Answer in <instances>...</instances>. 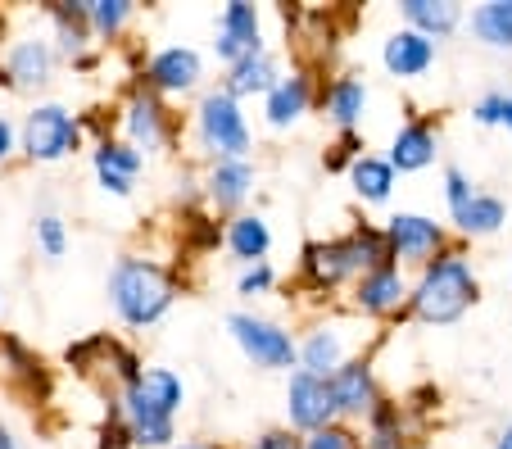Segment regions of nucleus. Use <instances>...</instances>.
I'll return each instance as SVG.
<instances>
[{
  "mask_svg": "<svg viewBox=\"0 0 512 449\" xmlns=\"http://www.w3.org/2000/svg\"><path fill=\"white\" fill-rule=\"evenodd\" d=\"M381 264H390L381 223L358 218V223H349L340 236H313V241L300 245L295 286H300V295H313V300L331 304L340 291H349L358 277L381 268Z\"/></svg>",
  "mask_w": 512,
  "mask_h": 449,
  "instance_id": "nucleus-1",
  "label": "nucleus"
},
{
  "mask_svg": "<svg viewBox=\"0 0 512 449\" xmlns=\"http://www.w3.org/2000/svg\"><path fill=\"white\" fill-rule=\"evenodd\" d=\"M182 291H186L182 273L141 250H123L105 277L109 309H114V318L127 332H150V327H159L168 313H173V304L182 300Z\"/></svg>",
  "mask_w": 512,
  "mask_h": 449,
  "instance_id": "nucleus-2",
  "label": "nucleus"
},
{
  "mask_svg": "<svg viewBox=\"0 0 512 449\" xmlns=\"http://www.w3.org/2000/svg\"><path fill=\"white\" fill-rule=\"evenodd\" d=\"M481 300V273L463 241L440 250L431 264H422L408 277V323L422 327H454Z\"/></svg>",
  "mask_w": 512,
  "mask_h": 449,
  "instance_id": "nucleus-3",
  "label": "nucleus"
},
{
  "mask_svg": "<svg viewBox=\"0 0 512 449\" xmlns=\"http://www.w3.org/2000/svg\"><path fill=\"white\" fill-rule=\"evenodd\" d=\"M114 395H118V409H123L132 449H173L177 445V413L186 404L182 372L164 368V363H145L141 377Z\"/></svg>",
  "mask_w": 512,
  "mask_h": 449,
  "instance_id": "nucleus-4",
  "label": "nucleus"
},
{
  "mask_svg": "<svg viewBox=\"0 0 512 449\" xmlns=\"http://www.w3.org/2000/svg\"><path fill=\"white\" fill-rule=\"evenodd\" d=\"M191 141L204 164L213 159H250L254 155V127L245 118V105L232 100L223 87H204L191 105Z\"/></svg>",
  "mask_w": 512,
  "mask_h": 449,
  "instance_id": "nucleus-5",
  "label": "nucleus"
},
{
  "mask_svg": "<svg viewBox=\"0 0 512 449\" xmlns=\"http://www.w3.org/2000/svg\"><path fill=\"white\" fill-rule=\"evenodd\" d=\"M114 114H118V137L132 150H141V155H164V150H177V141H182V114L164 96H155L141 78H127Z\"/></svg>",
  "mask_w": 512,
  "mask_h": 449,
  "instance_id": "nucleus-6",
  "label": "nucleus"
},
{
  "mask_svg": "<svg viewBox=\"0 0 512 449\" xmlns=\"http://www.w3.org/2000/svg\"><path fill=\"white\" fill-rule=\"evenodd\" d=\"M87 127L64 100H37L28 105V114L19 118V159L23 164H64V159L82 155Z\"/></svg>",
  "mask_w": 512,
  "mask_h": 449,
  "instance_id": "nucleus-7",
  "label": "nucleus"
},
{
  "mask_svg": "<svg viewBox=\"0 0 512 449\" xmlns=\"http://www.w3.org/2000/svg\"><path fill=\"white\" fill-rule=\"evenodd\" d=\"M227 332L236 350L263 372H295L300 363V332H290L281 318H268L259 309H232L227 313Z\"/></svg>",
  "mask_w": 512,
  "mask_h": 449,
  "instance_id": "nucleus-8",
  "label": "nucleus"
},
{
  "mask_svg": "<svg viewBox=\"0 0 512 449\" xmlns=\"http://www.w3.org/2000/svg\"><path fill=\"white\" fill-rule=\"evenodd\" d=\"M381 236H386L390 264H399L404 273H417V268L431 264L440 250L454 245L449 223H440L435 214H422V209H395V214L381 223Z\"/></svg>",
  "mask_w": 512,
  "mask_h": 449,
  "instance_id": "nucleus-9",
  "label": "nucleus"
},
{
  "mask_svg": "<svg viewBox=\"0 0 512 449\" xmlns=\"http://www.w3.org/2000/svg\"><path fill=\"white\" fill-rule=\"evenodd\" d=\"M132 78H141L168 105L173 100H195L204 91V55L195 46H159L141 59V69Z\"/></svg>",
  "mask_w": 512,
  "mask_h": 449,
  "instance_id": "nucleus-10",
  "label": "nucleus"
},
{
  "mask_svg": "<svg viewBox=\"0 0 512 449\" xmlns=\"http://www.w3.org/2000/svg\"><path fill=\"white\" fill-rule=\"evenodd\" d=\"M349 309L368 323H408V273L399 264H381L349 286Z\"/></svg>",
  "mask_w": 512,
  "mask_h": 449,
  "instance_id": "nucleus-11",
  "label": "nucleus"
},
{
  "mask_svg": "<svg viewBox=\"0 0 512 449\" xmlns=\"http://www.w3.org/2000/svg\"><path fill=\"white\" fill-rule=\"evenodd\" d=\"M259 186L254 159H213L200 168V196L213 218H236L250 209V196Z\"/></svg>",
  "mask_w": 512,
  "mask_h": 449,
  "instance_id": "nucleus-12",
  "label": "nucleus"
},
{
  "mask_svg": "<svg viewBox=\"0 0 512 449\" xmlns=\"http://www.w3.org/2000/svg\"><path fill=\"white\" fill-rule=\"evenodd\" d=\"M318 69L313 64H295L290 73H281L277 87L263 96V123L272 132H295L309 114H318Z\"/></svg>",
  "mask_w": 512,
  "mask_h": 449,
  "instance_id": "nucleus-13",
  "label": "nucleus"
},
{
  "mask_svg": "<svg viewBox=\"0 0 512 449\" xmlns=\"http://www.w3.org/2000/svg\"><path fill=\"white\" fill-rule=\"evenodd\" d=\"M331 395H336L340 422L363 427V418H368V413L377 409V400L386 395L381 391V377H377V359L358 350L349 363H340V368L331 372Z\"/></svg>",
  "mask_w": 512,
  "mask_h": 449,
  "instance_id": "nucleus-14",
  "label": "nucleus"
},
{
  "mask_svg": "<svg viewBox=\"0 0 512 449\" xmlns=\"http://www.w3.org/2000/svg\"><path fill=\"white\" fill-rule=\"evenodd\" d=\"M340 422L336 413V395H331V377H313V372H290L286 377V427L295 436H309Z\"/></svg>",
  "mask_w": 512,
  "mask_h": 449,
  "instance_id": "nucleus-15",
  "label": "nucleus"
},
{
  "mask_svg": "<svg viewBox=\"0 0 512 449\" xmlns=\"http://www.w3.org/2000/svg\"><path fill=\"white\" fill-rule=\"evenodd\" d=\"M268 46L263 37V10L254 0H227L223 10H218V23H213V55L218 64H236V59L254 55V50Z\"/></svg>",
  "mask_w": 512,
  "mask_h": 449,
  "instance_id": "nucleus-16",
  "label": "nucleus"
},
{
  "mask_svg": "<svg viewBox=\"0 0 512 449\" xmlns=\"http://www.w3.org/2000/svg\"><path fill=\"white\" fill-rule=\"evenodd\" d=\"M368 105H372V87H368V78L354 69L331 73V78L318 87V114L327 118L336 132H358Z\"/></svg>",
  "mask_w": 512,
  "mask_h": 449,
  "instance_id": "nucleus-17",
  "label": "nucleus"
},
{
  "mask_svg": "<svg viewBox=\"0 0 512 449\" xmlns=\"http://www.w3.org/2000/svg\"><path fill=\"white\" fill-rule=\"evenodd\" d=\"M87 155H91V173H96V182H100V191H105V196H114V200L132 196L136 182H141V173H145V155H141V150H132L114 132V137H105V141H91Z\"/></svg>",
  "mask_w": 512,
  "mask_h": 449,
  "instance_id": "nucleus-18",
  "label": "nucleus"
},
{
  "mask_svg": "<svg viewBox=\"0 0 512 449\" xmlns=\"http://www.w3.org/2000/svg\"><path fill=\"white\" fill-rule=\"evenodd\" d=\"M0 69L10 73L14 91L19 96H28V91H41L55 82V69H59V55L55 46H50V37H14L10 46H5V55H0Z\"/></svg>",
  "mask_w": 512,
  "mask_h": 449,
  "instance_id": "nucleus-19",
  "label": "nucleus"
},
{
  "mask_svg": "<svg viewBox=\"0 0 512 449\" xmlns=\"http://www.w3.org/2000/svg\"><path fill=\"white\" fill-rule=\"evenodd\" d=\"M435 155H440V118L435 114H408L404 123L395 127V137H390L386 164L404 177V173H422V168H431Z\"/></svg>",
  "mask_w": 512,
  "mask_h": 449,
  "instance_id": "nucleus-20",
  "label": "nucleus"
},
{
  "mask_svg": "<svg viewBox=\"0 0 512 449\" xmlns=\"http://www.w3.org/2000/svg\"><path fill=\"white\" fill-rule=\"evenodd\" d=\"M0 377L10 381L19 395H28V400H50L55 395V372L14 332H0Z\"/></svg>",
  "mask_w": 512,
  "mask_h": 449,
  "instance_id": "nucleus-21",
  "label": "nucleus"
},
{
  "mask_svg": "<svg viewBox=\"0 0 512 449\" xmlns=\"http://www.w3.org/2000/svg\"><path fill=\"white\" fill-rule=\"evenodd\" d=\"M354 341H349L345 323L340 318H313L300 332V372H313V377H331L340 363L354 359Z\"/></svg>",
  "mask_w": 512,
  "mask_h": 449,
  "instance_id": "nucleus-22",
  "label": "nucleus"
},
{
  "mask_svg": "<svg viewBox=\"0 0 512 449\" xmlns=\"http://www.w3.org/2000/svg\"><path fill=\"white\" fill-rule=\"evenodd\" d=\"M435 59H440V46L413 28H395L386 41H381V69L399 82L426 78V73L435 69Z\"/></svg>",
  "mask_w": 512,
  "mask_h": 449,
  "instance_id": "nucleus-23",
  "label": "nucleus"
},
{
  "mask_svg": "<svg viewBox=\"0 0 512 449\" xmlns=\"http://www.w3.org/2000/svg\"><path fill=\"white\" fill-rule=\"evenodd\" d=\"M281 55L272 46H263V50H254V55H245V59H236V64H227L223 69V78H218V87L227 91L232 100H254V96H268L272 87H277V78H281Z\"/></svg>",
  "mask_w": 512,
  "mask_h": 449,
  "instance_id": "nucleus-24",
  "label": "nucleus"
},
{
  "mask_svg": "<svg viewBox=\"0 0 512 449\" xmlns=\"http://www.w3.org/2000/svg\"><path fill=\"white\" fill-rule=\"evenodd\" d=\"M503 227H508V200L494 196V191H481L476 186V196L467 200L463 209H454L449 214V232H454V241H490V236H499Z\"/></svg>",
  "mask_w": 512,
  "mask_h": 449,
  "instance_id": "nucleus-25",
  "label": "nucleus"
},
{
  "mask_svg": "<svg viewBox=\"0 0 512 449\" xmlns=\"http://www.w3.org/2000/svg\"><path fill=\"white\" fill-rule=\"evenodd\" d=\"M358 431H363V449H417V427L395 395H381Z\"/></svg>",
  "mask_w": 512,
  "mask_h": 449,
  "instance_id": "nucleus-26",
  "label": "nucleus"
},
{
  "mask_svg": "<svg viewBox=\"0 0 512 449\" xmlns=\"http://www.w3.org/2000/svg\"><path fill=\"white\" fill-rule=\"evenodd\" d=\"M467 19L463 0H399V28H413L422 37H431L435 46L449 41Z\"/></svg>",
  "mask_w": 512,
  "mask_h": 449,
  "instance_id": "nucleus-27",
  "label": "nucleus"
},
{
  "mask_svg": "<svg viewBox=\"0 0 512 449\" xmlns=\"http://www.w3.org/2000/svg\"><path fill=\"white\" fill-rule=\"evenodd\" d=\"M50 19V46H55L59 64L78 59L82 50H91V23H87V0H50L46 5Z\"/></svg>",
  "mask_w": 512,
  "mask_h": 449,
  "instance_id": "nucleus-28",
  "label": "nucleus"
},
{
  "mask_svg": "<svg viewBox=\"0 0 512 449\" xmlns=\"http://www.w3.org/2000/svg\"><path fill=\"white\" fill-rule=\"evenodd\" d=\"M223 250L232 254L241 268L250 264H268L272 254V227L259 209H245L236 218H223Z\"/></svg>",
  "mask_w": 512,
  "mask_h": 449,
  "instance_id": "nucleus-29",
  "label": "nucleus"
},
{
  "mask_svg": "<svg viewBox=\"0 0 512 449\" xmlns=\"http://www.w3.org/2000/svg\"><path fill=\"white\" fill-rule=\"evenodd\" d=\"M349 186H354V200L358 205H390L395 200V186H399V173L386 164V155H372V150H363V155L349 164Z\"/></svg>",
  "mask_w": 512,
  "mask_h": 449,
  "instance_id": "nucleus-30",
  "label": "nucleus"
},
{
  "mask_svg": "<svg viewBox=\"0 0 512 449\" xmlns=\"http://www.w3.org/2000/svg\"><path fill=\"white\" fill-rule=\"evenodd\" d=\"M472 41H481L494 55H512V0H481L463 19Z\"/></svg>",
  "mask_w": 512,
  "mask_h": 449,
  "instance_id": "nucleus-31",
  "label": "nucleus"
},
{
  "mask_svg": "<svg viewBox=\"0 0 512 449\" xmlns=\"http://www.w3.org/2000/svg\"><path fill=\"white\" fill-rule=\"evenodd\" d=\"M87 23L96 46H114L136 23V0H87Z\"/></svg>",
  "mask_w": 512,
  "mask_h": 449,
  "instance_id": "nucleus-32",
  "label": "nucleus"
},
{
  "mask_svg": "<svg viewBox=\"0 0 512 449\" xmlns=\"http://www.w3.org/2000/svg\"><path fill=\"white\" fill-rule=\"evenodd\" d=\"M177 241L191 259H204V254L223 250V218H213L209 209H195V214H177Z\"/></svg>",
  "mask_w": 512,
  "mask_h": 449,
  "instance_id": "nucleus-33",
  "label": "nucleus"
},
{
  "mask_svg": "<svg viewBox=\"0 0 512 449\" xmlns=\"http://www.w3.org/2000/svg\"><path fill=\"white\" fill-rule=\"evenodd\" d=\"M141 368H145L141 350H136V345H127L123 336H114V332H109V345H105V377L114 381V391H123V386H132V381L141 377Z\"/></svg>",
  "mask_w": 512,
  "mask_h": 449,
  "instance_id": "nucleus-34",
  "label": "nucleus"
},
{
  "mask_svg": "<svg viewBox=\"0 0 512 449\" xmlns=\"http://www.w3.org/2000/svg\"><path fill=\"white\" fill-rule=\"evenodd\" d=\"M105 345H109V332H91V336H82V341L64 345V368L73 372V377H96V372H105Z\"/></svg>",
  "mask_w": 512,
  "mask_h": 449,
  "instance_id": "nucleus-35",
  "label": "nucleus"
},
{
  "mask_svg": "<svg viewBox=\"0 0 512 449\" xmlns=\"http://www.w3.org/2000/svg\"><path fill=\"white\" fill-rule=\"evenodd\" d=\"M32 241H37L41 259L59 264V259L68 254V223H64V214H55V209H41V214L32 218Z\"/></svg>",
  "mask_w": 512,
  "mask_h": 449,
  "instance_id": "nucleus-36",
  "label": "nucleus"
},
{
  "mask_svg": "<svg viewBox=\"0 0 512 449\" xmlns=\"http://www.w3.org/2000/svg\"><path fill=\"white\" fill-rule=\"evenodd\" d=\"M96 449H132V436H127V422L114 391H105V418H100V431H96Z\"/></svg>",
  "mask_w": 512,
  "mask_h": 449,
  "instance_id": "nucleus-37",
  "label": "nucleus"
},
{
  "mask_svg": "<svg viewBox=\"0 0 512 449\" xmlns=\"http://www.w3.org/2000/svg\"><path fill=\"white\" fill-rule=\"evenodd\" d=\"M363 150H368L363 132H336V141L322 150V168H327V173H349V164H354Z\"/></svg>",
  "mask_w": 512,
  "mask_h": 449,
  "instance_id": "nucleus-38",
  "label": "nucleus"
},
{
  "mask_svg": "<svg viewBox=\"0 0 512 449\" xmlns=\"http://www.w3.org/2000/svg\"><path fill=\"white\" fill-rule=\"evenodd\" d=\"M300 449H363V431L349 427V422H331L322 431H309L300 440Z\"/></svg>",
  "mask_w": 512,
  "mask_h": 449,
  "instance_id": "nucleus-39",
  "label": "nucleus"
},
{
  "mask_svg": "<svg viewBox=\"0 0 512 449\" xmlns=\"http://www.w3.org/2000/svg\"><path fill=\"white\" fill-rule=\"evenodd\" d=\"M277 282H281V273L272 264H250L236 273V295H241V300H259V295L277 291Z\"/></svg>",
  "mask_w": 512,
  "mask_h": 449,
  "instance_id": "nucleus-40",
  "label": "nucleus"
},
{
  "mask_svg": "<svg viewBox=\"0 0 512 449\" xmlns=\"http://www.w3.org/2000/svg\"><path fill=\"white\" fill-rule=\"evenodd\" d=\"M440 191H445V209L454 214V209H463L467 200L476 196V182L463 164H445V173H440Z\"/></svg>",
  "mask_w": 512,
  "mask_h": 449,
  "instance_id": "nucleus-41",
  "label": "nucleus"
},
{
  "mask_svg": "<svg viewBox=\"0 0 512 449\" xmlns=\"http://www.w3.org/2000/svg\"><path fill=\"white\" fill-rule=\"evenodd\" d=\"M503 105H508V87H490L472 100V123L476 127H499L503 123Z\"/></svg>",
  "mask_w": 512,
  "mask_h": 449,
  "instance_id": "nucleus-42",
  "label": "nucleus"
},
{
  "mask_svg": "<svg viewBox=\"0 0 512 449\" xmlns=\"http://www.w3.org/2000/svg\"><path fill=\"white\" fill-rule=\"evenodd\" d=\"M173 205L177 214H195V209H204V196H200V177L195 173H182L173 182Z\"/></svg>",
  "mask_w": 512,
  "mask_h": 449,
  "instance_id": "nucleus-43",
  "label": "nucleus"
},
{
  "mask_svg": "<svg viewBox=\"0 0 512 449\" xmlns=\"http://www.w3.org/2000/svg\"><path fill=\"white\" fill-rule=\"evenodd\" d=\"M304 436H295V431L281 422V427H263L254 440H245V449H300Z\"/></svg>",
  "mask_w": 512,
  "mask_h": 449,
  "instance_id": "nucleus-44",
  "label": "nucleus"
},
{
  "mask_svg": "<svg viewBox=\"0 0 512 449\" xmlns=\"http://www.w3.org/2000/svg\"><path fill=\"white\" fill-rule=\"evenodd\" d=\"M19 155V123L10 114H0V168Z\"/></svg>",
  "mask_w": 512,
  "mask_h": 449,
  "instance_id": "nucleus-45",
  "label": "nucleus"
},
{
  "mask_svg": "<svg viewBox=\"0 0 512 449\" xmlns=\"http://www.w3.org/2000/svg\"><path fill=\"white\" fill-rule=\"evenodd\" d=\"M100 59H105V55H100L96 46H91V50H82L78 59H68V64H73V73H96V69H100Z\"/></svg>",
  "mask_w": 512,
  "mask_h": 449,
  "instance_id": "nucleus-46",
  "label": "nucleus"
},
{
  "mask_svg": "<svg viewBox=\"0 0 512 449\" xmlns=\"http://www.w3.org/2000/svg\"><path fill=\"white\" fill-rule=\"evenodd\" d=\"M0 449H23V445H19V436H14V431L5 427V422H0Z\"/></svg>",
  "mask_w": 512,
  "mask_h": 449,
  "instance_id": "nucleus-47",
  "label": "nucleus"
},
{
  "mask_svg": "<svg viewBox=\"0 0 512 449\" xmlns=\"http://www.w3.org/2000/svg\"><path fill=\"white\" fill-rule=\"evenodd\" d=\"M173 449H223V445H213V440H177Z\"/></svg>",
  "mask_w": 512,
  "mask_h": 449,
  "instance_id": "nucleus-48",
  "label": "nucleus"
},
{
  "mask_svg": "<svg viewBox=\"0 0 512 449\" xmlns=\"http://www.w3.org/2000/svg\"><path fill=\"white\" fill-rule=\"evenodd\" d=\"M490 449H512V422L499 431V436H494V445H490Z\"/></svg>",
  "mask_w": 512,
  "mask_h": 449,
  "instance_id": "nucleus-49",
  "label": "nucleus"
},
{
  "mask_svg": "<svg viewBox=\"0 0 512 449\" xmlns=\"http://www.w3.org/2000/svg\"><path fill=\"white\" fill-rule=\"evenodd\" d=\"M0 46H10V14L0 10Z\"/></svg>",
  "mask_w": 512,
  "mask_h": 449,
  "instance_id": "nucleus-50",
  "label": "nucleus"
},
{
  "mask_svg": "<svg viewBox=\"0 0 512 449\" xmlns=\"http://www.w3.org/2000/svg\"><path fill=\"white\" fill-rule=\"evenodd\" d=\"M499 127L503 132H512V91H508V105H503V123Z\"/></svg>",
  "mask_w": 512,
  "mask_h": 449,
  "instance_id": "nucleus-51",
  "label": "nucleus"
},
{
  "mask_svg": "<svg viewBox=\"0 0 512 449\" xmlns=\"http://www.w3.org/2000/svg\"><path fill=\"white\" fill-rule=\"evenodd\" d=\"M0 91H14V82H10V73L0 69Z\"/></svg>",
  "mask_w": 512,
  "mask_h": 449,
  "instance_id": "nucleus-52",
  "label": "nucleus"
}]
</instances>
